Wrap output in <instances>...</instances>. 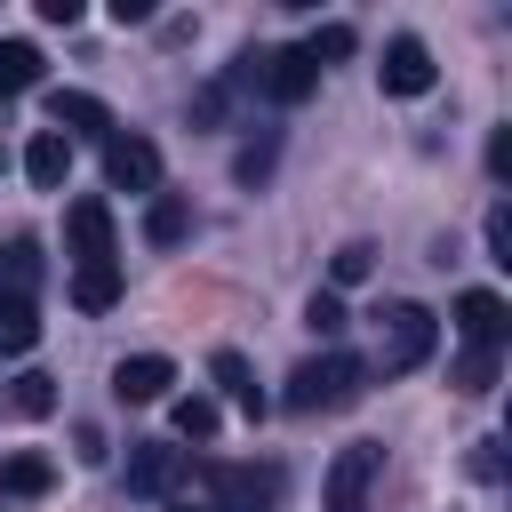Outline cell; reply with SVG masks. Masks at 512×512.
Returning <instances> with one entry per match:
<instances>
[{
	"mask_svg": "<svg viewBox=\"0 0 512 512\" xmlns=\"http://www.w3.org/2000/svg\"><path fill=\"white\" fill-rule=\"evenodd\" d=\"M488 248H496V264H512V208L504 200L488 208Z\"/></svg>",
	"mask_w": 512,
	"mask_h": 512,
	"instance_id": "26",
	"label": "cell"
},
{
	"mask_svg": "<svg viewBox=\"0 0 512 512\" xmlns=\"http://www.w3.org/2000/svg\"><path fill=\"white\" fill-rule=\"evenodd\" d=\"M0 160H8V152H0Z\"/></svg>",
	"mask_w": 512,
	"mask_h": 512,
	"instance_id": "30",
	"label": "cell"
},
{
	"mask_svg": "<svg viewBox=\"0 0 512 512\" xmlns=\"http://www.w3.org/2000/svg\"><path fill=\"white\" fill-rule=\"evenodd\" d=\"M304 56H312V64H320V56H352V32H344V24H328V32H312V40H304Z\"/></svg>",
	"mask_w": 512,
	"mask_h": 512,
	"instance_id": "25",
	"label": "cell"
},
{
	"mask_svg": "<svg viewBox=\"0 0 512 512\" xmlns=\"http://www.w3.org/2000/svg\"><path fill=\"white\" fill-rule=\"evenodd\" d=\"M64 248H72V280H88V272H120L112 256V208L104 200H72L64 208Z\"/></svg>",
	"mask_w": 512,
	"mask_h": 512,
	"instance_id": "4",
	"label": "cell"
},
{
	"mask_svg": "<svg viewBox=\"0 0 512 512\" xmlns=\"http://www.w3.org/2000/svg\"><path fill=\"white\" fill-rule=\"evenodd\" d=\"M240 80L264 88L272 104H304V96L320 88V64H312L304 48H248V56H240Z\"/></svg>",
	"mask_w": 512,
	"mask_h": 512,
	"instance_id": "3",
	"label": "cell"
},
{
	"mask_svg": "<svg viewBox=\"0 0 512 512\" xmlns=\"http://www.w3.org/2000/svg\"><path fill=\"white\" fill-rule=\"evenodd\" d=\"M48 488H56V464L48 456H32V448L0 456V496H48Z\"/></svg>",
	"mask_w": 512,
	"mask_h": 512,
	"instance_id": "14",
	"label": "cell"
},
{
	"mask_svg": "<svg viewBox=\"0 0 512 512\" xmlns=\"http://www.w3.org/2000/svg\"><path fill=\"white\" fill-rule=\"evenodd\" d=\"M176 432H184V440H216V400H208V392H184V400H176Z\"/></svg>",
	"mask_w": 512,
	"mask_h": 512,
	"instance_id": "22",
	"label": "cell"
},
{
	"mask_svg": "<svg viewBox=\"0 0 512 512\" xmlns=\"http://www.w3.org/2000/svg\"><path fill=\"white\" fill-rule=\"evenodd\" d=\"M72 440H80V464H104V432H96V424H80Z\"/></svg>",
	"mask_w": 512,
	"mask_h": 512,
	"instance_id": "28",
	"label": "cell"
},
{
	"mask_svg": "<svg viewBox=\"0 0 512 512\" xmlns=\"http://www.w3.org/2000/svg\"><path fill=\"white\" fill-rule=\"evenodd\" d=\"M184 232H192V208H184L176 192H152V208H144V240H152V248H176Z\"/></svg>",
	"mask_w": 512,
	"mask_h": 512,
	"instance_id": "16",
	"label": "cell"
},
{
	"mask_svg": "<svg viewBox=\"0 0 512 512\" xmlns=\"http://www.w3.org/2000/svg\"><path fill=\"white\" fill-rule=\"evenodd\" d=\"M328 272H336V288H352V280H368V272H376V248H368V240H344Z\"/></svg>",
	"mask_w": 512,
	"mask_h": 512,
	"instance_id": "23",
	"label": "cell"
},
{
	"mask_svg": "<svg viewBox=\"0 0 512 512\" xmlns=\"http://www.w3.org/2000/svg\"><path fill=\"white\" fill-rule=\"evenodd\" d=\"M168 384H176V368H168L160 352H136V360L112 368V392H120V400H160Z\"/></svg>",
	"mask_w": 512,
	"mask_h": 512,
	"instance_id": "13",
	"label": "cell"
},
{
	"mask_svg": "<svg viewBox=\"0 0 512 512\" xmlns=\"http://www.w3.org/2000/svg\"><path fill=\"white\" fill-rule=\"evenodd\" d=\"M48 120H56L64 136H112V112H104L96 96H80V88H56V96H48Z\"/></svg>",
	"mask_w": 512,
	"mask_h": 512,
	"instance_id": "12",
	"label": "cell"
},
{
	"mask_svg": "<svg viewBox=\"0 0 512 512\" xmlns=\"http://www.w3.org/2000/svg\"><path fill=\"white\" fill-rule=\"evenodd\" d=\"M456 328H464V344H480V352H504V336H512V312H504V296H488V288H464V296H456Z\"/></svg>",
	"mask_w": 512,
	"mask_h": 512,
	"instance_id": "10",
	"label": "cell"
},
{
	"mask_svg": "<svg viewBox=\"0 0 512 512\" xmlns=\"http://www.w3.org/2000/svg\"><path fill=\"white\" fill-rule=\"evenodd\" d=\"M496 368H504V352L464 344V352H456V368H448V384H456V392H496Z\"/></svg>",
	"mask_w": 512,
	"mask_h": 512,
	"instance_id": "18",
	"label": "cell"
},
{
	"mask_svg": "<svg viewBox=\"0 0 512 512\" xmlns=\"http://www.w3.org/2000/svg\"><path fill=\"white\" fill-rule=\"evenodd\" d=\"M208 376H216V384L232 392V408H248V416H264V392H256V368H248L240 352H216V360H208Z\"/></svg>",
	"mask_w": 512,
	"mask_h": 512,
	"instance_id": "17",
	"label": "cell"
},
{
	"mask_svg": "<svg viewBox=\"0 0 512 512\" xmlns=\"http://www.w3.org/2000/svg\"><path fill=\"white\" fill-rule=\"evenodd\" d=\"M40 240H8L0 248V304H32V288H40Z\"/></svg>",
	"mask_w": 512,
	"mask_h": 512,
	"instance_id": "11",
	"label": "cell"
},
{
	"mask_svg": "<svg viewBox=\"0 0 512 512\" xmlns=\"http://www.w3.org/2000/svg\"><path fill=\"white\" fill-rule=\"evenodd\" d=\"M24 176H32L40 192H56V184L72 176V144H64L56 128H48V136H32V152H24Z\"/></svg>",
	"mask_w": 512,
	"mask_h": 512,
	"instance_id": "15",
	"label": "cell"
},
{
	"mask_svg": "<svg viewBox=\"0 0 512 512\" xmlns=\"http://www.w3.org/2000/svg\"><path fill=\"white\" fill-rule=\"evenodd\" d=\"M40 80V48L32 40H0V96H24Z\"/></svg>",
	"mask_w": 512,
	"mask_h": 512,
	"instance_id": "20",
	"label": "cell"
},
{
	"mask_svg": "<svg viewBox=\"0 0 512 512\" xmlns=\"http://www.w3.org/2000/svg\"><path fill=\"white\" fill-rule=\"evenodd\" d=\"M8 400H16V416H56V376H40V368H24V376L8 384Z\"/></svg>",
	"mask_w": 512,
	"mask_h": 512,
	"instance_id": "21",
	"label": "cell"
},
{
	"mask_svg": "<svg viewBox=\"0 0 512 512\" xmlns=\"http://www.w3.org/2000/svg\"><path fill=\"white\" fill-rule=\"evenodd\" d=\"M376 472H384V448H376V440H352V448H336V464H328V488H320V512H368V488H376Z\"/></svg>",
	"mask_w": 512,
	"mask_h": 512,
	"instance_id": "5",
	"label": "cell"
},
{
	"mask_svg": "<svg viewBox=\"0 0 512 512\" xmlns=\"http://www.w3.org/2000/svg\"><path fill=\"white\" fill-rule=\"evenodd\" d=\"M384 96H424L432 88V48L416 40V32H400V40H384Z\"/></svg>",
	"mask_w": 512,
	"mask_h": 512,
	"instance_id": "9",
	"label": "cell"
},
{
	"mask_svg": "<svg viewBox=\"0 0 512 512\" xmlns=\"http://www.w3.org/2000/svg\"><path fill=\"white\" fill-rule=\"evenodd\" d=\"M184 472H192V456L168 448V440H136L128 448V496H176Z\"/></svg>",
	"mask_w": 512,
	"mask_h": 512,
	"instance_id": "7",
	"label": "cell"
},
{
	"mask_svg": "<svg viewBox=\"0 0 512 512\" xmlns=\"http://www.w3.org/2000/svg\"><path fill=\"white\" fill-rule=\"evenodd\" d=\"M104 176H112V192H152L160 184V152L144 144V136H104Z\"/></svg>",
	"mask_w": 512,
	"mask_h": 512,
	"instance_id": "8",
	"label": "cell"
},
{
	"mask_svg": "<svg viewBox=\"0 0 512 512\" xmlns=\"http://www.w3.org/2000/svg\"><path fill=\"white\" fill-rule=\"evenodd\" d=\"M168 512H192V496H176V504H168Z\"/></svg>",
	"mask_w": 512,
	"mask_h": 512,
	"instance_id": "29",
	"label": "cell"
},
{
	"mask_svg": "<svg viewBox=\"0 0 512 512\" xmlns=\"http://www.w3.org/2000/svg\"><path fill=\"white\" fill-rule=\"evenodd\" d=\"M432 336H440V328H432L424 304H384V312H376V368H384V376L424 368V360H432Z\"/></svg>",
	"mask_w": 512,
	"mask_h": 512,
	"instance_id": "2",
	"label": "cell"
},
{
	"mask_svg": "<svg viewBox=\"0 0 512 512\" xmlns=\"http://www.w3.org/2000/svg\"><path fill=\"white\" fill-rule=\"evenodd\" d=\"M264 176H272V136H264V144H248V152H240V184H264Z\"/></svg>",
	"mask_w": 512,
	"mask_h": 512,
	"instance_id": "27",
	"label": "cell"
},
{
	"mask_svg": "<svg viewBox=\"0 0 512 512\" xmlns=\"http://www.w3.org/2000/svg\"><path fill=\"white\" fill-rule=\"evenodd\" d=\"M304 328L336 344V336H344V304H336V296H312V304H304Z\"/></svg>",
	"mask_w": 512,
	"mask_h": 512,
	"instance_id": "24",
	"label": "cell"
},
{
	"mask_svg": "<svg viewBox=\"0 0 512 512\" xmlns=\"http://www.w3.org/2000/svg\"><path fill=\"white\" fill-rule=\"evenodd\" d=\"M40 344V312L32 304H0V360H24Z\"/></svg>",
	"mask_w": 512,
	"mask_h": 512,
	"instance_id": "19",
	"label": "cell"
},
{
	"mask_svg": "<svg viewBox=\"0 0 512 512\" xmlns=\"http://www.w3.org/2000/svg\"><path fill=\"white\" fill-rule=\"evenodd\" d=\"M280 504V464H216L208 472V512H272Z\"/></svg>",
	"mask_w": 512,
	"mask_h": 512,
	"instance_id": "6",
	"label": "cell"
},
{
	"mask_svg": "<svg viewBox=\"0 0 512 512\" xmlns=\"http://www.w3.org/2000/svg\"><path fill=\"white\" fill-rule=\"evenodd\" d=\"M360 392H368V360L344 352V344L296 360V376H288V408H304V416H320V408H352Z\"/></svg>",
	"mask_w": 512,
	"mask_h": 512,
	"instance_id": "1",
	"label": "cell"
}]
</instances>
